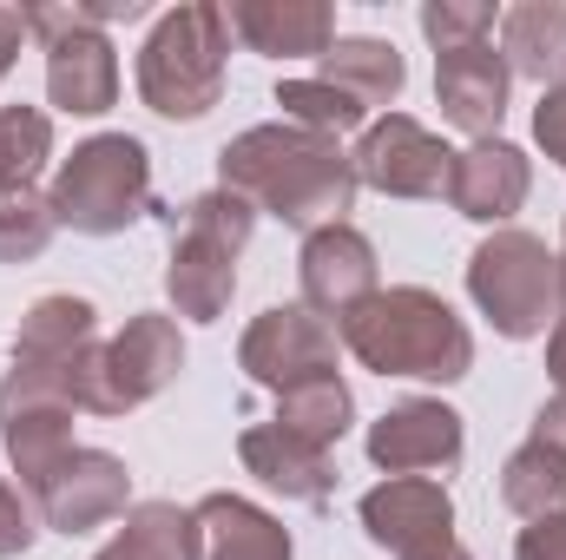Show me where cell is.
Wrapping results in <instances>:
<instances>
[{"mask_svg":"<svg viewBox=\"0 0 566 560\" xmlns=\"http://www.w3.org/2000/svg\"><path fill=\"white\" fill-rule=\"evenodd\" d=\"M218 185L251 198L258 211H271L283 225H296L303 238L323 231V225H349V205H356V165L349 152L323 133H303V126H251L218 152Z\"/></svg>","mask_w":566,"mask_h":560,"instance_id":"obj_1","label":"cell"},{"mask_svg":"<svg viewBox=\"0 0 566 560\" xmlns=\"http://www.w3.org/2000/svg\"><path fill=\"white\" fill-rule=\"evenodd\" d=\"M336 343L376 376H416V383H441V390L474 370L468 323L448 310V297H434L422 283H396V290H376L369 303H356L336 323Z\"/></svg>","mask_w":566,"mask_h":560,"instance_id":"obj_2","label":"cell"},{"mask_svg":"<svg viewBox=\"0 0 566 560\" xmlns=\"http://www.w3.org/2000/svg\"><path fill=\"white\" fill-rule=\"evenodd\" d=\"M224 60H231V20L211 0H185L158 13L139 46V100L158 120H205L224 100Z\"/></svg>","mask_w":566,"mask_h":560,"instance_id":"obj_3","label":"cell"},{"mask_svg":"<svg viewBox=\"0 0 566 560\" xmlns=\"http://www.w3.org/2000/svg\"><path fill=\"white\" fill-rule=\"evenodd\" d=\"M171 218V265H165V297L178 317L191 323H218L231 310V290H238V251L251 245L258 231V205L238 198V191H205L191 198L185 211H165Z\"/></svg>","mask_w":566,"mask_h":560,"instance_id":"obj_4","label":"cell"},{"mask_svg":"<svg viewBox=\"0 0 566 560\" xmlns=\"http://www.w3.org/2000/svg\"><path fill=\"white\" fill-rule=\"evenodd\" d=\"M468 297H474V310H481L507 343L547 336L566 317L560 251H547V238H534V231H521V225H501V231L481 238V251L468 258Z\"/></svg>","mask_w":566,"mask_h":560,"instance_id":"obj_5","label":"cell"},{"mask_svg":"<svg viewBox=\"0 0 566 560\" xmlns=\"http://www.w3.org/2000/svg\"><path fill=\"white\" fill-rule=\"evenodd\" d=\"M46 198H53V218L80 238H119L145 211H158L151 205V158L126 133H99V139L73 145V158H60Z\"/></svg>","mask_w":566,"mask_h":560,"instance_id":"obj_6","label":"cell"},{"mask_svg":"<svg viewBox=\"0 0 566 560\" xmlns=\"http://www.w3.org/2000/svg\"><path fill=\"white\" fill-rule=\"evenodd\" d=\"M27 33L46 46V100L73 120H99L119 106V53L106 27H93L86 0L73 7H27Z\"/></svg>","mask_w":566,"mask_h":560,"instance_id":"obj_7","label":"cell"},{"mask_svg":"<svg viewBox=\"0 0 566 560\" xmlns=\"http://www.w3.org/2000/svg\"><path fill=\"white\" fill-rule=\"evenodd\" d=\"M185 370V336H178V317H158L139 310L113 343L93 350L86 363V383H80V409L86 416H126L151 396H165Z\"/></svg>","mask_w":566,"mask_h":560,"instance_id":"obj_8","label":"cell"},{"mask_svg":"<svg viewBox=\"0 0 566 560\" xmlns=\"http://www.w3.org/2000/svg\"><path fill=\"white\" fill-rule=\"evenodd\" d=\"M363 535L396 560H474L454 535V495L434 475H389L363 495Z\"/></svg>","mask_w":566,"mask_h":560,"instance_id":"obj_9","label":"cell"},{"mask_svg":"<svg viewBox=\"0 0 566 560\" xmlns=\"http://www.w3.org/2000/svg\"><path fill=\"white\" fill-rule=\"evenodd\" d=\"M349 165H356V185H369L382 198H448L454 152L434 139L422 120L389 113V120L363 126V145L349 152Z\"/></svg>","mask_w":566,"mask_h":560,"instance_id":"obj_10","label":"cell"},{"mask_svg":"<svg viewBox=\"0 0 566 560\" xmlns=\"http://www.w3.org/2000/svg\"><path fill=\"white\" fill-rule=\"evenodd\" d=\"M238 370H244L251 383H264L271 396H283L290 383L329 376V370H336V323H323V317L303 310V303H277V310H264V317L244 330Z\"/></svg>","mask_w":566,"mask_h":560,"instance_id":"obj_11","label":"cell"},{"mask_svg":"<svg viewBox=\"0 0 566 560\" xmlns=\"http://www.w3.org/2000/svg\"><path fill=\"white\" fill-rule=\"evenodd\" d=\"M376 271V245L356 225H323L303 238L296 251V283H303V310H316L323 323H343L356 303H369L382 290Z\"/></svg>","mask_w":566,"mask_h":560,"instance_id":"obj_12","label":"cell"},{"mask_svg":"<svg viewBox=\"0 0 566 560\" xmlns=\"http://www.w3.org/2000/svg\"><path fill=\"white\" fill-rule=\"evenodd\" d=\"M40 501V521L53 535H86V528H106V521H126L133 508V475L119 455L106 448H73L66 468L33 495Z\"/></svg>","mask_w":566,"mask_h":560,"instance_id":"obj_13","label":"cell"},{"mask_svg":"<svg viewBox=\"0 0 566 560\" xmlns=\"http://www.w3.org/2000/svg\"><path fill=\"white\" fill-rule=\"evenodd\" d=\"M468 448L461 435V416L434 396H409L396 409L369 422V462L382 475H428V468H454Z\"/></svg>","mask_w":566,"mask_h":560,"instance_id":"obj_14","label":"cell"},{"mask_svg":"<svg viewBox=\"0 0 566 560\" xmlns=\"http://www.w3.org/2000/svg\"><path fill=\"white\" fill-rule=\"evenodd\" d=\"M507 60L494 53V40L481 46H454V53H434V100H441V120L468 139H501V120H507Z\"/></svg>","mask_w":566,"mask_h":560,"instance_id":"obj_15","label":"cell"},{"mask_svg":"<svg viewBox=\"0 0 566 560\" xmlns=\"http://www.w3.org/2000/svg\"><path fill=\"white\" fill-rule=\"evenodd\" d=\"M527 191H534V165H527V152L507 139H481L468 145V152H454V172H448V205L461 211V218H474V225H507L521 205H527Z\"/></svg>","mask_w":566,"mask_h":560,"instance_id":"obj_16","label":"cell"},{"mask_svg":"<svg viewBox=\"0 0 566 560\" xmlns=\"http://www.w3.org/2000/svg\"><path fill=\"white\" fill-rule=\"evenodd\" d=\"M93 350H99V310L86 297H73V290H53V297L27 303V317L13 330V370L80 376Z\"/></svg>","mask_w":566,"mask_h":560,"instance_id":"obj_17","label":"cell"},{"mask_svg":"<svg viewBox=\"0 0 566 560\" xmlns=\"http://www.w3.org/2000/svg\"><path fill=\"white\" fill-rule=\"evenodd\" d=\"M224 20L251 53H271V60H323L336 46L329 0H231Z\"/></svg>","mask_w":566,"mask_h":560,"instance_id":"obj_18","label":"cell"},{"mask_svg":"<svg viewBox=\"0 0 566 560\" xmlns=\"http://www.w3.org/2000/svg\"><path fill=\"white\" fill-rule=\"evenodd\" d=\"M238 455H244V468L283 495V501H303V508H323L329 495H336V462H329V448H316V442H296L290 428L277 422H264V428H244V442H238Z\"/></svg>","mask_w":566,"mask_h":560,"instance_id":"obj_19","label":"cell"},{"mask_svg":"<svg viewBox=\"0 0 566 560\" xmlns=\"http://www.w3.org/2000/svg\"><path fill=\"white\" fill-rule=\"evenodd\" d=\"M73 416L80 409H66V403H13V409H0V448H7V462H13L27 495H40L66 468V455L80 448L73 442Z\"/></svg>","mask_w":566,"mask_h":560,"instance_id":"obj_20","label":"cell"},{"mask_svg":"<svg viewBox=\"0 0 566 560\" xmlns=\"http://www.w3.org/2000/svg\"><path fill=\"white\" fill-rule=\"evenodd\" d=\"M191 515H198V535H205V560H296L290 528L277 515H264L258 501H244V495L218 488Z\"/></svg>","mask_w":566,"mask_h":560,"instance_id":"obj_21","label":"cell"},{"mask_svg":"<svg viewBox=\"0 0 566 560\" xmlns=\"http://www.w3.org/2000/svg\"><path fill=\"white\" fill-rule=\"evenodd\" d=\"M501 60L514 80H534L541 93L566 86V7L560 0H521L501 13Z\"/></svg>","mask_w":566,"mask_h":560,"instance_id":"obj_22","label":"cell"},{"mask_svg":"<svg viewBox=\"0 0 566 560\" xmlns=\"http://www.w3.org/2000/svg\"><path fill=\"white\" fill-rule=\"evenodd\" d=\"M316 80H329V86H343V93H356L369 113L376 106H396L402 100V86H409V66H402V53L389 46V40H376V33H336V46L316 60Z\"/></svg>","mask_w":566,"mask_h":560,"instance_id":"obj_23","label":"cell"},{"mask_svg":"<svg viewBox=\"0 0 566 560\" xmlns=\"http://www.w3.org/2000/svg\"><path fill=\"white\" fill-rule=\"evenodd\" d=\"M93 560H205V535H198V515L178 501H133L126 528Z\"/></svg>","mask_w":566,"mask_h":560,"instance_id":"obj_24","label":"cell"},{"mask_svg":"<svg viewBox=\"0 0 566 560\" xmlns=\"http://www.w3.org/2000/svg\"><path fill=\"white\" fill-rule=\"evenodd\" d=\"M501 501L521 515V521H541V515H566V448L527 435L507 462H501Z\"/></svg>","mask_w":566,"mask_h":560,"instance_id":"obj_25","label":"cell"},{"mask_svg":"<svg viewBox=\"0 0 566 560\" xmlns=\"http://www.w3.org/2000/svg\"><path fill=\"white\" fill-rule=\"evenodd\" d=\"M356 422V396L349 383L329 370V376H310V383H290L277 396V428H290L296 442H316V448H336Z\"/></svg>","mask_w":566,"mask_h":560,"instance_id":"obj_26","label":"cell"},{"mask_svg":"<svg viewBox=\"0 0 566 560\" xmlns=\"http://www.w3.org/2000/svg\"><path fill=\"white\" fill-rule=\"evenodd\" d=\"M277 106H283V120H290V126L323 133V139H343V133L369 126V106H363L356 93H343V86L316 80V73H303V80H277Z\"/></svg>","mask_w":566,"mask_h":560,"instance_id":"obj_27","label":"cell"},{"mask_svg":"<svg viewBox=\"0 0 566 560\" xmlns=\"http://www.w3.org/2000/svg\"><path fill=\"white\" fill-rule=\"evenodd\" d=\"M53 231H60V218H53V198L40 185L0 191V265H33L53 245Z\"/></svg>","mask_w":566,"mask_h":560,"instance_id":"obj_28","label":"cell"},{"mask_svg":"<svg viewBox=\"0 0 566 560\" xmlns=\"http://www.w3.org/2000/svg\"><path fill=\"white\" fill-rule=\"evenodd\" d=\"M46 158H53V120L40 106H0V191L33 185Z\"/></svg>","mask_w":566,"mask_h":560,"instance_id":"obj_29","label":"cell"},{"mask_svg":"<svg viewBox=\"0 0 566 560\" xmlns=\"http://www.w3.org/2000/svg\"><path fill=\"white\" fill-rule=\"evenodd\" d=\"M494 27H501V7H488V0H428L422 7V33L434 40V53L481 46V40H494Z\"/></svg>","mask_w":566,"mask_h":560,"instance_id":"obj_30","label":"cell"},{"mask_svg":"<svg viewBox=\"0 0 566 560\" xmlns=\"http://www.w3.org/2000/svg\"><path fill=\"white\" fill-rule=\"evenodd\" d=\"M40 501L20 488V481H7L0 475V560H13V554H27L33 541H40Z\"/></svg>","mask_w":566,"mask_h":560,"instance_id":"obj_31","label":"cell"},{"mask_svg":"<svg viewBox=\"0 0 566 560\" xmlns=\"http://www.w3.org/2000/svg\"><path fill=\"white\" fill-rule=\"evenodd\" d=\"M534 139H541V152L566 172V86H547V93H541V106H534Z\"/></svg>","mask_w":566,"mask_h":560,"instance_id":"obj_32","label":"cell"},{"mask_svg":"<svg viewBox=\"0 0 566 560\" xmlns=\"http://www.w3.org/2000/svg\"><path fill=\"white\" fill-rule=\"evenodd\" d=\"M514 560H566V515H541L521 528L514 541Z\"/></svg>","mask_w":566,"mask_h":560,"instance_id":"obj_33","label":"cell"},{"mask_svg":"<svg viewBox=\"0 0 566 560\" xmlns=\"http://www.w3.org/2000/svg\"><path fill=\"white\" fill-rule=\"evenodd\" d=\"M20 40H27V7H0V80L20 66Z\"/></svg>","mask_w":566,"mask_h":560,"instance_id":"obj_34","label":"cell"},{"mask_svg":"<svg viewBox=\"0 0 566 560\" xmlns=\"http://www.w3.org/2000/svg\"><path fill=\"white\" fill-rule=\"evenodd\" d=\"M547 376H554V396L566 403V317L547 330Z\"/></svg>","mask_w":566,"mask_h":560,"instance_id":"obj_35","label":"cell"},{"mask_svg":"<svg viewBox=\"0 0 566 560\" xmlns=\"http://www.w3.org/2000/svg\"><path fill=\"white\" fill-rule=\"evenodd\" d=\"M534 435H541V442H554V448H566V403H560V396H554V403H541Z\"/></svg>","mask_w":566,"mask_h":560,"instance_id":"obj_36","label":"cell"},{"mask_svg":"<svg viewBox=\"0 0 566 560\" xmlns=\"http://www.w3.org/2000/svg\"><path fill=\"white\" fill-rule=\"evenodd\" d=\"M560 297H566V245H560Z\"/></svg>","mask_w":566,"mask_h":560,"instance_id":"obj_37","label":"cell"}]
</instances>
